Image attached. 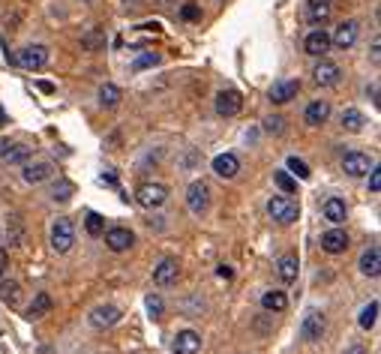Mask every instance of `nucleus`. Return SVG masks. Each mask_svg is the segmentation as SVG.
I'll use <instances>...</instances> for the list:
<instances>
[{
	"instance_id": "nucleus-1",
	"label": "nucleus",
	"mask_w": 381,
	"mask_h": 354,
	"mask_svg": "<svg viewBox=\"0 0 381 354\" xmlns=\"http://www.w3.org/2000/svg\"><path fill=\"white\" fill-rule=\"evenodd\" d=\"M268 213L279 225H292V222H297V217H301V208H297V201L288 199V195H273L268 201Z\"/></svg>"
},
{
	"instance_id": "nucleus-2",
	"label": "nucleus",
	"mask_w": 381,
	"mask_h": 354,
	"mask_svg": "<svg viewBox=\"0 0 381 354\" xmlns=\"http://www.w3.org/2000/svg\"><path fill=\"white\" fill-rule=\"evenodd\" d=\"M76 246V228H72V219H54V225H52V250L57 255H66Z\"/></svg>"
},
{
	"instance_id": "nucleus-3",
	"label": "nucleus",
	"mask_w": 381,
	"mask_h": 354,
	"mask_svg": "<svg viewBox=\"0 0 381 354\" xmlns=\"http://www.w3.org/2000/svg\"><path fill=\"white\" fill-rule=\"evenodd\" d=\"M48 60H52V54H48L45 45H24L19 54H15V63H19L21 69L28 72H39L48 67Z\"/></svg>"
},
{
	"instance_id": "nucleus-4",
	"label": "nucleus",
	"mask_w": 381,
	"mask_h": 354,
	"mask_svg": "<svg viewBox=\"0 0 381 354\" xmlns=\"http://www.w3.org/2000/svg\"><path fill=\"white\" fill-rule=\"evenodd\" d=\"M135 201L142 204L144 210H160L165 201H168V186L162 184H142L135 189Z\"/></svg>"
},
{
	"instance_id": "nucleus-5",
	"label": "nucleus",
	"mask_w": 381,
	"mask_h": 354,
	"mask_svg": "<svg viewBox=\"0 0 381 354\" xmlns=\"http://www.w3.org/2000/svg\"><path fill=\"white\" fill-rule=\"evenodd\" d=\"M186 204H189V210H193L195 217L207 213V208H210V189H207L204 180H195V184H189V189H186Z\"/></svg>"
},
{
	"instance_id": "nucleus-6",
	"label": "nucleus",
	"mask_w": 381,
	"mask_h": 354,
	"mask_svg": "<svg viewBox=\"0 0 381 354\" xmlns=\"http://www.w3.org/2000/svg\"><path fill=\"white\" fill-rule=\"evenodd\" d=\"M375 166V162L369 159L363 151H351V153H345L342 156V171L345 175H351V177H363V175H369V168Z\"/></svg>"
},
{
	"instance_id": "nucleus-7",
	"label": "nucleus",
	"mask_w": 381,
	"mask_h": 354,
	"mask_svg": "<svg viewBox=\"0 0 381 354\" xmlns=\"http://www.w3.org/2000/svg\"><path fill=\"white\" fill-rule=\"evenodd\" d=\"M358 34H360V24L358 21H342L339 27L334 30V36H330V45H336V48H351L354 43H358Z\"/></svg>"
},
{
	"instance_id": "nucleus-8",
	"label": "nucleus",
	"mask_w": 381,
	"mask_h": 354,
	"mask_svg": "<svg viewBox=\"0 0 381 354\" xmlns=\"http://www.w3.org/2000/svg\"><path fill=\"white\" fill-rule=\"evenodd\" d=\"M303 48H306V54H312V57H325L330 52V34L321 30V27L309 30L306 39H303Z\"/></svg>"
},
{
	"instance_id": "nucleus-9",
	"label": "nucleus",
	"mask_w": 381,
	"mask_h": 354,
	"mask_svg": "<svg viewBox=\"0 0 381 354\" xmlns=\"http://www.w3.org/2000/svg\"><path fill=\"white\" fill-rule=\"evenodd\" d=\"M301 336L306 342H318L321 336H325V316L321 312H306V318H303V324H301Z\"/></svg>"
},
{
	"instance_id": "nucleus-10",
	"label": "nucleus",
	"mask_w": 381,
	"mask_h": 354,
	"mask_svg": "<svg viewBox=\"0 0 381 354\" xmlns=\"http://www.w3.org/2000/svg\"><path fill=\"white\" fill-rule=\"evenodd\" d=\"M105 234V246H109L111 252H127L132 243H135V237H132L129 228H120V225H114L109 228V232H102Z\"/></svg>"
},
{
	"instance_id": "nucleus-11",
	"label": "nucleus",
	"mask_w": 381,
	"mask_h": 354,
	"mask_svg": "<svg viewBox=\"0 0 381 354\" xmlns=\"http://www.w3.org/2000/svg\"><path fill=\"white\" fill-rule=\"evenodd\" d=\"M52 175H54V166H52V162H24V171H21L24 184H30V186L45 184V180L52 177Z\"/></svg>"
},
{
	"instance_id": "nucleus-12",
	"label": "nucleus",
	"mask_w": 381,
	"mask_h": 354,
	"mask_svg": "<svg viewBox=\"0 0 381 354\" xmlns=\"http://www.w3.org/2000/svg\"><path fill=\"white\" fill-rule=\"evenodd\" d=\"M330 15H334L330 0H306V19H309V24L325 27V24L330 21Z\"/></svg>"
},
{
	"instance_id": "nucleus-13",
	"label": "nucleus",
	"mask_w": 381,
	"mask_h": 354,
	"mask_svg": "<svg viewBox=\"0 0 381 354\" xmlns=\"http://www.w3.org/2000/svg\"><path fill=\"white\" fill-rule=\"evenodd\" d=\"M339 76H342L339 67H336V63H330V60H325V57H321V60L316 63V69H312V78H316L318 87H334L339 81Z\"/></svg>"
},
{
	"instance_id": "nucleus-14",
	"label": "nucleus",
	"mask_w": 381,
	"mask_h": 354,
	"mask_svg": "<svg viewBox=\"0 0 381 354\" xmlns=\"http://www.w3.org/2000/svg\"><path fill=\"white\" fill-rule=\"evenodd\" d=\"M177 276H180V265H177V258H162L160 265L153 267V283L156 285H171V283H177Z\"/></svg>"
},
{
	"instance_id": "nucleus-15",
	"label": "nucleus",
	"mask_w": 381,
	"mask_h": 354,
	"mask_svg": "<svg viewBox=\"0 0 381 354\" xmlns=\"http://www.w3.org/2000/svg\"><path fill=\"white\" fill-rule=\"evenodd\" d=\"M243 109V96L237 93V90H219L217 96V111L222 118H235V114Z\"/></svg>"
},
{
	"instance_id": "nucleus-16",
	"label": "nucleus",
	"mask_w": 381,
	"mask_h": 354,
	"mask_svg": "<svg viewBox=\"0 0 381 354\" xmlns=\"http://www.w3.org/2000/svg\"><path fill=\"white\" fill-rule=\"evenodd\" d=\"M297 90H301V81H297V78H285V81H279V85H273V87H270V102H276V105L292 102L294 96H297Z\"/></svg>"
},
{
	"instance_id": "nucleus-17",
	"label": "nucleus",
	"mask_w": 381,
	"mask_h": 354,
	"mask_svg": "<svg viewBox=\"0 0 381 354\" xmlns=\"http://www.w3.org/2000/svg\"><path fill=\"white\" fill-rule=\"evenodd\" d=\"M120 321V309L118 307H111V303H105V307H96L94 312H90V324L94 327H114Z\"/></svg>"
},
{
	"instance_id": "nucleus-18",
	"label": "nucleus",
	"mask_w": 381,
	"mask_h": 354,
	"mask_svg": "<svg viewBox=\"0 0 381 354\" xmlns=\"http://www.w3.org/2000/svg\"><path fill=\"white\" fill-rule=\"evenodd\" d=\"M321 250L330 252V255H339L349 250V234L342 232V228H330V232L321 237Z\"/></svg>"
},
{
	"instance_id": "nucleus-19",
	"label": "nucleus",
	"mask_w": 381,
	"mask_h": 354,
	"mask_svg": "<svg viewBox=\"0 0 381 354\" xmlns=\"http://www.w3.org/2000/svg\"><path fill=\"white\" fill-rule=\"evenodd\" d=\"M213 171H217L222 180H231V177H237V171H240V159L235 153H219L217 159H213Z\"/></svg>"
},
{
	"instance_id": "nucleus-20",
	"label": "nucleus",
	"mask_w": 381,
	"mask_h": 354,
	"mask_svg": "<svg viewBox=\"0 0 381 354\" xmlns=\"http://www.w3.org/2000/svg\"><path fill=\"white\" fill-rule=\"evenodd\" d=\"M303 118H306V123H309V126H325L327 118H330V102H325V100L309 102V105H306Z\"/></svg>"
},
{
	"instance_id": "nucleus-21",
	"label": "nucleus",
	"mask_w": 381,
	"mask_h": 354,
	"mask_svg": "<svg viewBox=\"0 0 381 354\" xmlns=\"http://www.w3.org/2000/svg\"><path fill=\"white\" fill-rule=\"evenodd\" d=\"M198 349H202V336H198L195 331H180L171 354H195Z\"/></svg>"
},
{
	"instance_id": "nucleus-22",
	"label": "nucleus",
	"mask_w": 381,
	"mask_h": 354,
	"mask_svg": "<svg viewBox=\"0 0 381 354\" xmlns=\"http://www.w3.org/2000/svg\"><path fill=\"white\" fill-rule=\"evenodd\" d=\"M30 147L28 144H6V151L0 153V162H6V166H24V162L30 159Z\"/></svg>"
},
{
	"instance_id": "nucleus-23",
	"label": "nucleus",
	"mask_w": 381,
	"mask_h": 354,
	"mask_svg": "<svg viewBox=\"0 0 381 354\" xmlns=\"http://www.w3.org/2000/svg\"><path fill=\"white\" fill-rule=\"evenodd\" d=\"M360 270L369 279H378V274H381V252H378V246H369V250L360 255Z\"/></svg>"
},
{
	"instance_id": "nucleus-24",
	"label": "nucleus",
	"mask_w": 381,
	"mask_h": 354,
	"mask_svg": "<svg viewBox=\"0 0 381 354\" xmlns=\"http://www.w3.org/2000/svg\"><path fill=\"white\" fill-rule=\"evenodd\" d=\"M297 270H301V265H297V255H283V258H279L276 274H279V279H283L285 285L297 283Z\"/></svg>"
},
{
	"instance_id": "nucleus-25",
	"label": "nucleus",
	"mask_w": 381,
	"mask_h": 354,
	"mask_svg": "<svg viewBox=\"0 0 381 354\" xmlns=\"http://www.w3.org/2000/svg\"><path fill=\"white\" fill-rule=\"evenodd\" d=\"M321 213H325L327 222H334V225H342V222H345V201L342 199H327L325 208H321Z\"/></svg>"
},
{
	"instance_id": "nucleus-26",
	"label": "nucleus",
	"mask_w": 381,
	"mask_h": 354,
	"mask_svg": "<svg viewBox=\"0 0 381 354\" xmlns=\"http://www.w3.org/2000/svg\"><path fill=\"white\" fill-rule=\"evenodd\" d=\"M0 300L6 303V307H19L21 303V285L15 283V279H10V283H0Z\"/></svg>"
},
{
	"instance_id": "nucleus-27",
	"label": "nucleus",
	"mask_w": 381,
	"mask_h": 354,
	"mask_svg": "<svg viewBox=\"0 0 381 354\" xmlns=\"http://www.w3.org/2000/svg\"><path fill=\"white\" fill-rule=\"evenodd\" d=\"M339 123H342L345 133H360V129L367 126V118H363L358 109H345L342 111V120H339Z\"/></svg>"
},
{
	"instance_id": "nucleus-28",
	"label": "nucleus",
	"mask_w": 381,
	"mask_h": 354,
	"mask_svg": "<svg viewBox=\"0 0 381 354\" xmlns=\"http://www.w3.org/2000/svg\"><path fill=\"white\" fill-rule=\"evenodd\" d=\"M261 307L268 309V312H283V309L288 307L285 291H264V294H261Z\"/></svg>"
},
{
	"instance_id": "nucleus-29",
	"label": "nucleus",
	"mask_w": 381,
	"mask_h": 354,
	"mask_svg": "<svg viewBox=\"0 0 381 354\" xmlns=\"http://www.w3.org/2000/svg\"><path fill=\"white\" fill-rule=\"evenodd\" d=\"M48 312H52V298H48V294H36L33 303H30V309H28V318L36 321V318L48 316Z\"/></svg>"
},
{
	"instance_id": "nucleus-30",
	"label": "nucleus",
	"mask_w": 381,
	"mask_h": 354,
	"mask_svg": "<svg viewBox=\"0 0 381 354\" xmlns=\"http://www.w3.org/2000/svg\"><path fill=\"white\" fill-rule=\"evenodd\" d=\"M6 234H10V246H24V222L19 217H10Z\"/></svg>"
},
{
	"instance_id": "nucleus-31",
	"label": "nucleus",
	"mask_w": 381,
	"mask_h": 354,
	"mask_svg": "<svg viewBox=\"0 0 381 354\" xmlns=\"http://www.w3.org/2000/svg\"><path fill=\"white\" fill-rule=\"evenodd\" d=\"M99 102H102L105 109H114V105L120 102V87L118 85H102V90H99Z\"/></svg>"
},
{
	"instance_id": "nucleus-32",
	"label": "nucleus",
	"mask_w": 381,
	"mask_h": 354,
	"mask_svg": "<svg viewBox=\"0 0 381 354\" xmlns=\"http://www.w3.org/2000/svg\"><path fill=\"white\" fill-rule=\"evenodd\" d=\"M375 321H378V300H372L360 312V327H363V331H369V327H375Z\"/></svg>"
},
{
	"instance_id": "nucleus-33",
	"label": "nucleus",
	"mask_w": 381,
	"mask_h": 354,
	"mask_svg": "<svg viewBox=\"0 0 381 354\" xmlns=\"http://www.w3.org/2000/svg\"><path fill=\"white\" fill-rule=\"evenodd\" d=\"M72 192H76V186H72L69 180H57L54 189H52V199H54V201H69Z\"/></svg>"
},
{
	"instance_id": "nucleus-34",
	"label": "nucleus",
	"mask_w": 381,
	"mask_h": 354,
	"mask_svg": "<svg viewBox=\"0 0 381 354\" xmlns=\"http://www.w3.org/2000/svg\"><path fill=\"white\" fill-rule=\"evenodd\" d=\"M85 228H87V234L99 237V234L105 232V219L99 217V213H87V222H85Z\"/></svg>"
},
{
	"instance_id": "nucleus-35",
	"label": "nucleus",
	"mask_w": 381,
	"mask_h": 354,
	"mask_svg": "<svg viewBox=\"0 0 381 354\" xmlns=\"http://www.w3.org/2000/svg\"><path fill=\"white\" fill-rule=\"evenodd\" d=\"M288 171H294V175L301 177V180L309 177V166H306L303 159H297V156H288Z\"/></svg>"
},
{
	"instance_id": "nucleus-36",
	"label": "nucleus",
	"mask_w": 381,
	"mask_h": 354,
	"mask_svg": "<svg viewBox=\"0 0 381 354\" xmlns=\"http://www.w3.org/2000/svg\"><path fill=\"white\" fill-rule=\"evenodd\" d=\"M160 63V54L153 52H144L142 57H135V69H147V67H156Z\"/></svg>"
},
{
	"instance_id": "nucleus-37",
	"label": "nucleus",
	"mask_w": 381,
	"mask_h": 354,
	"mask_svg": "<svg viewBox=\"0 0 381 354\" xmlns=\"http://www.w3.org/2000/svg\"><path fill=\"white\" fill-rule=\"evenodd\" d=\"M180 19H184V21H198V19H202V10H198L195 3H184V10H180Z\"/></svg>"
},
{
	"instance_id": "nucleus-38",
	"label": "nucleus",
	"mask_w": 381,
	"mask_h": 354,
	"mask_svg": "<svg viewBox=\"0 0 381 354\" xmlns=\"http://www.w3.org/2000/svg\"><path fill=\"white\" fill-rule=\"evenodd\" d=\"M283 126H285L283 118H268V120H264V129H268V133H273V135L283 133Z\"/></svg>"
},
{
	"instance_id": "nucleus-39",
	"label": "nucleus",
	"mask_w": 381,
	"mask_h": 354,
	"mask_svg": "<svg viewBox=\"0 0 381 354\" xmlns=\"http://www.w3.org/2000/svg\"><path fill=\"white\" fill-rule=\"evenodd\" d=\"M81 45H85V48H99V45H102V27H94V34H90Z\"/></svg>"
},
{
	"instance_id": "nucleus-40",
	"label": "nucleus",
	"mask_w": 381,
	"mask_h": 354,
	"mask_svg": "<svg viewBox=\"0 0 381 354\" xmlns=\"http://www.w3.org/2000/svg\"><path fill=\"white\" fill-rule=\"evenodd\" d=\"M147 312H151L153 318H160V316H162V300L156 298V294H151V298H147Z\"/></svg>"
},
{
	"instance_id": "nucleus-41",
	"label": "nucleus",
	"mask_w": 381,
	"mask_h": 354,
	"mask_svg": "<svg viewBox=\"0 0 381 354\" xmlns=\"http://www.w3.org/2000/svg\"><path fill=\"white\" fill-rule=\"evenodd\" d=\"M276 184H279V189H285V192L294 189V180L288 177V171H276Z\"/></svg>"
},
{
	"instance_id": "nucleus-42",
	"label": "nucleus",
	"mask_w": 381,
	"mask_h": 354,
	"mask_svg": "<svg viewBox=\"0 0 381 354\" xmlns=\"http://www.w3.org/2000/svg\"><path fill=\"white\" fill-rule=\"evenodd\" d=\"M369 189H372V192H378V189H381V168L378 166L369 168Z\"/></svg>"
},
{
	"instance_id": "nucleus-43",
	"label": "nucleus",
	"mask_w": 381,
	"mask_h": 354,
	"mask_svg": "<svg viewBox=\"0 0 381 354\" xmlns=\"http://www.w3.org/2000/svg\"><path fill=\"white\" fill-rule=\"evenodd\" d=\"M372 63H381V43H372Z\"/></svg>"
},
{
	"instance_id": "nucleus-44",
	"label": "nucleus",
	"mask_w": 381,
	"mask_h": 354,
	"mask_svg": "<svg viewBox=\"0 0 381 354\" xmlns=\"http://www.w3.org/2000/svg\"><path fill=\"white\" fill-rule=\"evenodd\" d=\"M6 265H10V258H6V250H0V276H3Z\"/></svg>"
},
{
	"instance_id": "nucleus-45",
	"label": "nucleus",
	"mask_w": 381,
	"mask_h": 354,
	"mask_svg": "<svg viewBox=\"0 0 381 354\" xmlns=\"http://www.w3.org/2000/svg\"><path fill=\"white\" fill-rule=\"evenodd\" d=\"M342 354H367V349H363V345H351V349H345Z\"/></svg>"
},
{
	"instance_id": "nucleus-46",
	"label": "nucleus",
	"mask_w": 381,
	"mask_h": 354,
	"mask_svg": "<svg viewBox=\"0 0 381 354\" xmlns=\"http://www.w3.org/2000/svg\"><path fill=\"white\" fill-rule=\"evenodd\" d=\"M219 276H222V279H231V267L222 265V267H219Z\"/></svg>"
},
{
	"instance_id": "nucleus-47",
	"label": "nucleus",
	"mask_w": 381,
	"mask_h": 354,
	"mask_svg": "<svg viewBox=\"0 0 381 354\" xmlns=\"http://www.w3.org/2000/svg\"><path fill=\"white\" fill-rule=\"evenodd\" d=\"M85 3H94V0H85Z\"/></svg>"
}]
</instances>
